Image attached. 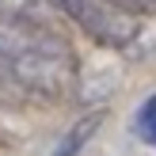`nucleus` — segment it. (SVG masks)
I'll use <instances>...</instances> for the list:
<instances>
[{
	"instance_id": "1",
	"label": "nucleus",
	"mask_w": 156,
	"mask_h": 156,
	"mask_svg": "<svg viewBox=\"0 0 156 156\" xmlns=\"http://www.w3.org/2000/svg\"><path fill=\"white\" fill-rule=\"evenodd\" d=\"M76 84V53L53 27L0 12V95L65 99Z\"/></svg>"
},
{
	"instance_id": "2",
	"label": "nucleus",
	"mask_w": 156,
	"mask_h": 156,
	"mask_svg": "<svg viewBox=\"0 0 156 156\" xmlns=\"http://www.w3.org/2000/svg\"><path fill=\"white\" fill-rule=\"evenodd\" d=\"M50 4L61 8L91 42L107 46V50H126L141 34L137 12L114 4V0H50Z\"/></svg>"
},
{
	"instance_id": "3",
	"label": "nucleus",
	"mask_w": 156,
	"mask_h": 156,
	"mask_svg": "<svg viewBox=\"0 0 156 156\" xmlns=\"http://www.w3.org/2000/svg\"><path fill=\"white\" fill-rule=\"evenodd\" d=\"M99 122H103V111H91L88 118H80V122H76V126H73V129H69V133L57 141V149H53L50 156H76L84 145L91 141V133L99 129Z\"/></svg>"
},
{
	"instance_id": "4",
	"label": "nucleus",
	"mask_w": 156,
	"mask_h": 156,
	"mask_svg": "<svg viewBox=\"0 0 156 156\" xmlns=\"http://www.w3.org/2000/svg\"><path fill=\"white\" fill-rule=\"evenodd\" d=\"M137 133H141L145 145H152V149H156V95L145 99L141 111H137Z\"/></svg>"
},
{
	"instance_id": "5",
	"label": "nucleus",
	"mask_w": 156,
	"mask_h": 156,
	"mask_svg": "<svg viewBox=\"0 0 156 156\" xmlns=\"http://www.w3.org/2000/svg\"><path fill=\"white\" fill-rule=\"evenodd\" d=\"M114 4L129 8V12H145V8H152V0H114Z\"/></svg>"
}]
</instances>
